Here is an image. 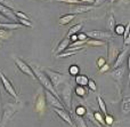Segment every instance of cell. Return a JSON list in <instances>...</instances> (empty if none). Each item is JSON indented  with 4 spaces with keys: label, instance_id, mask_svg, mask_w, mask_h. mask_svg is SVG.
I'll list each match as a JSON object with an SVG mask.
<instances>
[{
    "label": "cell",
    "instance_id": "6da1fadb",
    "mask_svg": "<svg viewBox=\"0 0 130 127\" xmlns=\"http://www.w3.org/2000/svg\"><path fill=\"white\" fill-rule=\"evenodd\" d=\"M31 68H32V70H33L34 76H36V79H38L39 82H41V85L43 86V88L47 89V91H49L50 93H53L54 95L58 96V92L55 89V87L53 86V84L50 82L49 78H48L47 75L43 72L42 69L38 68V66H36V65H34V66H31ZM58 97H59V96H58Z\"/></svg>",
    "mask_w": 130,
    "mask_h": 127
},
{
    "label": "cell",
    "instance_id": "7a4b0ae2",
    "mask_svg": "<svg viewBox=\"0 0 130 127\" xmlns=\"http://www.w3.org/2000/svg\"><path fill=\"white\" fill-rule=\"evenodd\" d=\"M42 70H43V72L47 75V77L49 78L50 82L53 84V86L55 87L56 91L59 88L61 85H64L65 81L69 80V77H67V76L57 72V71H54V70H52V69H42Z\"/></svg>",
    "mask_w": 130,
    "mask_h": 127
},
{
    "label": "cell",
    "instance_id": "3957f363",
    "mask_svg": "<svg viewBox=\"0 0 130 127\" xmlns=\"http://www.w3.org/2000/svg\"><path fill=\"white\" fill-rule=\"evenodd\" d=\"M59 100L64 104L65 109L71 110L72 109V86L69 82H65L63 85V88L58 93Z\"/></svg>",
    "mask_w": 130,
    "mask_h": 127
},
{
    "label": "cell",
    "instance_id": "277c9868",
    "mask_svg": "<svg viewBox=\"0 0 130 127\" xmlns=\"http://www.w3.org/2000/svg\"><path fill=\"white\" fill-rule=\"evenodd\" d=\"M18 105L17 103H7L4 107L1 112V120H0V127H5L8 120L18 111Z\"/></svg>",
    "mask_w": 130,
    "mask_h": 127
},
{
    "label": "cell",
    "instance_id": "5b68a950",
    "mask_svg": "<svg viewBox=\"0 0 130 127\" xmlns=\"http://www.w3.org/2000/svg\"><path fill=\"white\" fill-rule=\"evenodd\" d=\"M0 82L2 84V86H4L5 91L7 92V93L9 94V95L11 96V97L14 98V100H18V95H17V92L15 91V88H14L13 84L10 82V80L8 79V78L6 77V76L4 75V73L0 71Z\"/></svg>",
    "mask_w": 130,
    "mask_h": 127
},
{
    "label": "cell",
    "instance_id": "8992f818",
    "mask_svg": "<svg viewBox=\"0 0 130 127\" xmlns=\"http://www.w3.org/2000/svg\"><path fill=\"white\" fill-rule=\"evenodd\" d=\"M43 94H45V97H46V102H47L50 107H53L54 109H65L64 104L61 102L58 96L54 95V94L50 93V92L47 91V89H45V93Z\"/></svg>",
    "mask_w": 130,
    "mask_h": 127
},
{
    "label": "cell",
    "instance_id": "52a82bcc",
    "mask_svg": "<svg viewBox=\"0 0 130 127\" xmlns=\"http://www.w3.org/2000/svg\"><path fill=\"white\" fill-rule=\"evenodd\" d=\"M15 64H16V66L20 69V71L22 73L29 76V77L32 78L33 80H36V76H34L33 70H32V68H31L30 64H27L26 62L23 61V60L20 59V57H15Z\"/></svg>",
    "mask_w": 130,
    "mask_h": 127
},
{
    "label": "cell",
    "instance_id": "ba28073f",
    "mask_svg": "<svg viewBox=\"0 0 130 127\" xmlns=\"http://www.w3.org/2000/svg\"><path fill=\"white\" fill-rule=\"evenodd\" d=\"M88 37H90L91 39H97V40L105 41L112 37V32L111 31H102V30H92V31H88L87 33Z\"/></svg>",
    "mask_w": 130,
    "mask_h": 127
},
{
    "label": "cell",
    "instance_id": "9c48e42d",
    "mask_svg": "<svg viewBox=\"0 0 130 127\" xmlns=\"http://www.w3.org/2000/svg\"><path fill=\"white\" fill-rule=\"evenodd\" d=\"M46 104H47V102H46L45 94H43L42 92H40V93L38 94V96H37V98H36V103H34V109H36V112L42 115L43 112H45V110H46Z\"/></svg>",
    "mask_w": 130,
    "mask_h": 127
},
{
    "label": "cell",
    "instance_id": "30bf717a",
    "mask_svg": "<svg viewBox=\"0 0 130 127\" xmlns=\"http://www.w3.org/2000/svg\"><path fill=\"white\" fill-rule=\"evenodd\" d=\"M128 53H129V47H128V46H127L126 48H123L121 52H119L117 59H115L114 62H113V69L119 68V66H121L122 64H123L124 60L127 59V55H128Z\"/></svg>",
    "mask_w": 130,
    "mask_h": 127
},
{
    "label": "cell",
    "instance_id": "8fae6325",
    "mask_svg": "<svg viewBox=\"0 0 130 127\" xmlns=\"http://www.w3.org/2000/svg\"><path fill=\"white\" fill-rule=\"evenodd\" d=\"M0 14H1L4 17L10 20L11 22H16V23H17V17H16L15 14H14V10H13V9H10V8H8V7L4 6L2 4H0Z\"/></svg>",
    "mask_w": 130,
    "mask_h": 127
},
{
    "label": "cell",
    "instance_id": "7c38bea8",
    "mask_svg": "<svg viewBox=\"0 0 130 127\" xmlns=\"http://www.w3.org/2000/svg\"><path fill=\"white\" fill-rule=\"evenodd\" d=\"M54 111L56 112L57 115L59 116V118L61 119H63V120L65 121L66 124H69L71 127H76L75 126V124H74V121L72 120V118H71V116L69 115V112L66 111L65 109H54Z\"/></svg>",
    "mask_w": 130,
    "mask_h": 127
},
{
    "label": "cell",
    "instance_id": "4fadbf2b",
    "mask_svg": "<svg viewBox=\"0 0 130 127\" xmlns=\"http://www.w3.org/2000/svg\"><path fill=\"white\" fill-rule=\"evenodd\" d=\"M107 54H108V60L111 62H114V60L117 59L118 54H119V49L117 48V46L114 45L113 41H108L107 43Z\"/></svg>",
    "mask_w": 130,
    "mask_h": 127
},
{
    "label": "cell",
    "instance_id": "5bb4252c",
    "mask_svg": "<svg viewBox=\"0 0 130 127\" xmlns=\"http://www.w3.org/2000/svg\"><path fill=\"white\" fill-rule=\"evenodd\" d=\"M124 71H126V69H124V68H121V66H119V68L113 69V70L110 72V76L115 80V81L120 82V81L122 80V78L124 77Z\"/></svg>",
    "mask_w": 130,
    "mask_h": 127
},
{
    "label": "cell",
    "instance_id": "9a60e30c",
    "mask_svg": "<svg viewBox=\"0 0 130 127\" xmlns=\"http://www.w3.org/2000/svg\"><path fill=\"white\" fill-rule=\"evenodd\" d=\"M91 9H94V7L91 6V5H82L80 4L79 6H75L74 8H72L71 13L70 14H81V13H87V11L91 10Z\"/></svg>",
    "mask_w": 130,
    "mask_h": 127
},
{
    "label": "cell",
    "instance_id": "2e32d148",
    "mask_svg": "<svg viewBox=\"0 0 130 127\" xmlns=\"http://www.w3.org/2000/svg\"><path fill=\"white\" fill-rule=\"evenodd\" d=\"M70 44H71V43H70V39L69 38H64L63 40L58 44L56 50H55V54L58 55V54H61V53H63L64 50H66V48L70 46Z\"/></svg>",
    "mask_w": 130,
    "mask_h": 127
},
{
    "label": "cell",
    "instance_id": "e0dca14e",
    "mask_svg": "<svg viewBox=\"0 0 130 127\" xmlns=\"http://www.w3.org/2000/svg\"><path fill=\"white\" fill-rule=\"evenodd\" d=\"M74 18H75V15H74V14H65V15L59 17L58 24L59 25H66V24H69L70 22H72Z\"/></svg>",
    "mask_w": 130,
    "mask_h": 127
},
{
    "label": "cell",
    "instance_id": "ac0fdd59",
    "mask_svg": "<svg viewBox=\"0 0 130 127\" xmlns=\"http://www.w3.org/2000/svg\"><path fill=\"white\" fill-rule=\"evenodd\" d=\"M82 26H83L82 23H78V24H75V25H73V26H71V27H70V30L67 31L66 37H65V38H70L72 34H76L78 32H80L81 29H82Z\"/></svg>",
    "mask_w": 130,
    "mask_h": 127
},
{
    "label": "cell",
    "instance_id": "d6986e66",
    "mask_svg": "<svg viewBox=\"0 0 130 127\" xmlns=\"http://www.w3.org/2000/svg\"><path fill=\"white\" fill-rule=\"evenodd\" d=\"M88 80H89V78H88L86 75L79 73V75L75 76V82H76V85H79V86H83V87L87 86Z\"/></svg>",
    "mask_w": 130,
    "mask_h": 127
},
{
    "label": "cell",
    "instance_id": "ffe728a7",
    "mask_svg": "<svg viewBox=\"0 0 130 127\" xmlns=\"http://www.w3.org/2000/svg\"><path fill=\"white\" fill-rule=\"evenodd\" d=\"M0 27H2L5 30H15L22 27V25L16 22H9V23H0Z\"/></svg>",
    "mask_w": 130,
    "mask_h": 127
},
{
    "label": "cell",
    "instance_id": "44dd1931",
    "mask_svg": "<svg viewBox=\"0 0 130 127\" xmlns=\"http://www.w3.org/2000/svg\"><path fill=\"white\" fill-rule=\"evenodd\" d=\"M106 26H107L108 31H113L115 26V18L112 13L107 14V18H106Z\"/></svg>",
    "mask_w": 130,
    "mask_h": 127
},
{
    "label": "cell",
    "instance_id": "7402d4cb",
    "mask_svg": "<svg viewBox=\"0 0 130 127\" xmlns=\"http://www.w3.org/2000/svg\"><path fill=\"white\" fill-rule=\"evenodd\" d=\"M122 114L123 115H128L130 111V97L129 96H126L123 97V101H122Z\"/></svg>",
    "mask_w": 130,
    "mask_h": 127
},
{
    "label": "cell",
    "instance_id": "603a6c76",
    "mask_svg": "<svg viewBox=\"0 0 130 127\" xmlns=\"http://www.w3.org/2000/svg\"><path fill=\"white\" fill-rule=\"evenodd\" d=\"M74 92H75V95L79 96V97H86L88 94L87 89H86L83 86H79V85L74 88Z\"/></svg>",
    "mask_w": 130,
    "mask_h": 127
},
{
    "label": "cell",
    "instance_id": "cb8c5ba5",
    "mask_svg": "<svg viewBox=\"0 0 130 127\" xmlns=\"http://www.w3.org/2000/svg\"><path fill=\"white\" fill-rule=\"evenodd\" d=\"M86 44H87L88 46H94V47H97V46H104L105 45V41H102V40H97V39H91L90 38L89 40L86 41Z\"/></svg>",
    "mask_w": 130,
    "mask_h": 127
},
{
    "label": "cell",
    "instance_id": "d4e9b609",
    "mask_svg": "<svg viewBox=\"0 0 130 127\" xmlns=\"http://www.w3.org/2000/svg\"><path fill=\"white\" fill-rule=\"evenodd\" d=\"M92 115H94V118L96 119L102 126H105V119H104V116L101 111H95Z\"/></svg>",
    "mask_w": 130,
    "mask_h": 127
},
{
    "label": "cell",
    "instance_id": "484cf974",
    "mask_svg": "<svg viewBox=\"0 0 130 127\" xmlns=\"http://www.w3.org/2000/svg\"><path fill=\"white\" fill-rule=\"evenodd\" d=\"M74 111H75V115L78 117H83L86 114H87V109H86V107H83V105H80V104L76 105Z\"/></svg>",
    "mask_w": 130,
    "mask_h": 127
},
{
    "label": "cell",
    "instance_id": "4316f807",
    "mask_svg": "<svg viewBox=\"0 0 130 127\" xmlns=\"http://www.w3.org/2000/svg\"><path fill=\"white\" fill-rule=\"evenodd\" d=\"M97 102H98V105H99V109H101V112L104 115H106L107 112H106V104L105 102H104V100L102 98L101 95L97 96Z\"/></svg>",
    "mask_w": 130,
    "mask_h": 127
},
{
    "label": "cell",
    "instance_id": "83f0119b",
    "mask_svg": "<svg viewBox=\"0 0 130 127\" xmlns=\"http://www.w3.org/2000/svg\"><path fill=\"white\" fill-rule=\"evenodd\" d=\"M69 73H70V76H73V77H75L76 75H79V73H80V68H79V65L72 64V65L69 68Z\"/></svg>",
    "mask_w": 130,
    "mask_h": 127
},
{
    "label": "cell",
    "instance_id": "f1b7e54d",
    "mask_svg": "<svg viewBox=\"0 0 130 127\" xmlns=\"http://www.w3.org/2000/svg\"><path fill=\"white\" fill-rule=\"evenodd\" d=\"M75 54H78L76 50H64L63 53L56 55V57H58V59H65V57H69L71 55H75Z\"/></svg>",
    "mask_w": 130,
    "mask_h": 127
},
{
    "label": "cell",
    "instance_id": "f546056e",
    "mask_svg": "<svg viewBox=\"0 0 130 127\" xmlns=\"http://www.w3.org/2000/svg\"><path fill=\"white\" fill-rule=\"evenodd\" d=\"M129 26H130V23L127 24V26H124V32H123V43H124V46H129Z\"/></svg>",
    "mask_w": 130,
    "mask_h": 127
},
{
    "label": "cell",
    "instance_id": "4dcf8cb0",
    "mask_svg": "<svg viewBox=\"0 0 130 127\" xmlns=\"http://www.w3.org/2000/svg\"><path fill=\"white\" fill-rule=\"evenodd\" d=\"M114 33L115 34H118V36H122L123 34V32H124V25H122V24H115V26H114Z\"/></svg>",
    "mask_w": 130,
    "mask_h": 127
},
{
    "label": "cell",
    "instance_id": "1f68e13d",
    "mask_svg": "<svg viewBox=\"0 0 130 127\" xmlns=\"http://www.w3.org/2000/svg\"><path fill=\"white\" fill-rule=\"evenodd\" d=\"M104 119H105V125L106 126H112V124L114 123V118L108 114L104 115Z\"/></svg>",
    "mask_w": 130,
    "mask_h": 127
},
{
    "label": "cell",
    "instance_id": "d6a6232c",
    "mask_svg": "<svg viewBox=\"0 0 130 127\" xmlns=\"http://www.w3.org/2000/svg\"><path fill=\"white\" fill-rule=\"evenodd\" d=\"M9 37H11V33L8 31V30L5 29H0V39H8Z\"/></svg>",
    "mask_w": 130,
    "mask_h": 127
},
{
    "label": "cell",
    "instance_id": "836d02e7",
    "mask_svg": "<svg viewBox=\"0 0 130 127\" xmlns=\"http://www.w3.org/2000/svg\"><path fill=\"white\" fill-rule=\"evenodd\" d=\"M14 14H15V16L17 18H20V20H27V21H30V17L25 13H23V11H14Z\"/></svg>",
    "mask_w": 130,
    "mask_h": 127
},
{
    "label": "cell",
    "instance_id": "e575fe53",
    "mask_svg": "<svg viewBox=\"0 0 130 127\" xmlns=\"http://www.w3.org/2000/svg\"><path fill=\"white\" fill-rule=\"evenodd\" d=\"M87 86L89 87V89H90L91 92H96V91H97V85H96V82H95L92 79H89V80H88Z\"/></svg>",
    "mask_w": 130,
    "mask_h": 127
},
{
    "label": "cell",
    "instance_id": "d590c367",
    "mask_svg": "<svg viewBox=\"0 0 130 127\" xmlns=\"http://www.w3.org/2000/svg\"><path fill=\"white\" fill-rule=\"evenodd\" d=\"M17 22L20 23L22 26H27V27H32V23L31 21H27V20H20L17 18Z\"/></svg>",
    "mask_w": 130,
    "mask_h": 127
},
{
    "label": "cell",
    "instance_id": "8d00e7d4",
    "mask_svg": "<svg viewBox=\"0 0 130 127\" xmlns=\"http://www.w3.org/2000/svg\"><path fill=\"white\" fill-rule=\"evenodd\" d=\"M76 37H78V40H80V41H87V38H88V36L85 32H78Z\"/></svg>",
    "mask_w": 130,
    "mask_h": 127
},
{
    "label": "cell",
    "instance_id": "74e56055",
    "mask_svg": "<svg viewBox=\"0 0 130 127\" xmlns=\"http://www.w3.org/2000/svg\"><path fill=\"white\" fill-rule=\"evenodd\" d=\"M76 124L79 125V127H88L85 119H83L82 117H78V118H76Z\"/></svg>",
    "mask_w": 130,
    "mask_h": 127
},
{
    "label": "cell",
    "instance_id": "f35d334b",
    "mask_svg": "<svg viewBox=\"0 0 130 127\" xmlns=\"http://www.w3.org/2000/svg\"><path fill=\"white\" fill-rule=\"evenodd\" d=\"M110 71V64L108 63H105L104 65H102L99 68V72L101 73H105V72H108Z\"/></svg>",
    "mask_w": 130,
    "mask_h": 127
},
{
    "label": "cell",
    "instance_id": "ab89813d",
    "mask_svg": "<svg viewBox=\"0 0 130 127\" xmlns=\"http://www.w3.org/2000/svg\"><path fill=\"white\" fill-rule=\"evenodd\" d=\"M56 1H61V2H66V4H70V5H80L82 2H79L76 0H56Z\"/></svg>",
    "mask_w": 130,
    "mask_h": 127
},
{
    "label": "cell",
    "instance_id": "60d3db41",
    "mask_svg": "<svg viewBox=\"0 0 130 127\" xmlns=\"http://www.w3.org/2000/svg\"><path fill=\"white\" fill-rule=\"evenodd\" d=\"M105 1L106 0H94V1H92V7H98V6H101V5H103Z\"/></svg>",
    "mask_w": 130,
    "mask_h": 127
},
{
    "label": "cell",
    "instance_id": "b9f144b4",
    "mask_svg": "<svg viewBox=\"0 0 130 127\" xmlns=\"http://www.w3.org/2000/svg\"><path fill=\"white\" fill-rule=\"evenodd\" d=\"M105 63H106V60L104 59V57H99V59L97 60V65H98V68H101V66L104 65Z\"/></svg>",
    "mask_w": 130,
    "mask_h": 127
},
{
    "label": "cell",
    "instance_id": "7bdbcfd3",
    "mask_svg": "<svg viewBox=\"0 0 130 127\" xmlns=\"http://www.w3.org/2000/svg\"><path fill=\"white\" fill-rule=\"evenodd\" d=\"M70 43L71 44H73V43H75V41H78V37H76V34H72L71 37H70Z\"/></svg>",
    "mask_w": 130,
    "mask_h": 127
},
{
    "label": "cell",
    "instance_id": "ee69618b",
    "mask_svg": "<svg viewBox=\"0 0 130 127\" xmlns=\"http://www.w3.org/2000/svg\"><path fill=\"white\" fill-rule=\"evenodd\" d=\"M2 112V104H1V93H0V116H1Z\"/></svg>",
    "mask_w": 130,
    "mask_h": 127
},
{
    "label": "cell",
    "instance_id": "f6af8a7d",
    "mask_svg": "<svg viewBox=\"0 0 130 127\" xmlns=\"http://www.w3.org/2000/svg\"><path fill=\"white\" fill-rule=\"evenodd\" d=\"M108 127H111V126H108Z\"/></svg>",
    "mask_w": 130,
    "mask_h": 127
}]
</instances>
